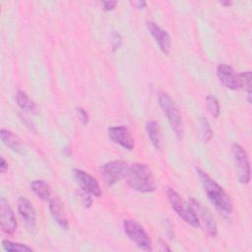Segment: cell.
I'll list each match as a JSON object with an SVG mask.
<instances>
[{"instance_id":"7c38bea8","label":"cell","mask_w":252,"mask_h":252,"mask_svg":"<svg viewBox=\"0 0 252 252\" xmlns=\"http://www.w3.org/2000/svg\"><path fill=\"white\" fill-rule=\"evenodd\" d=\"M1 229L8 235H13L17 229V220L11 206L4 197L0 199Z\"/></svg>"},{"instance_id":"f1b7e54d","label":"cell","mask_w":252,"mask_h":252,"mask_svg":"<svg viewBox=\"0 0 252 252\" xmlns=\"http://www.w3.org/2000/svg\"><path fill=\"white\" fill-rule=\"evenodd\" d=\"M131 4H132L135 8L139 9V10L144 9V8H146V6H147V2H146V1H134V2H131Z\"/></svg>"},{"instance_id":"4fadbf2b","label":"cell","mask_w":252,"mask_h":252,"mask_svg":"<svg viewBox=\"0 0 252 252\" xmlns=\"http://www.w3.org/2000/svg\"><path fill=\"white\" fill-rule=\"evenodd\" d=\"M146 26L149 32L152 34V36L158 43L160 51L165 55L169 54L171 49V38L168 32L153 21H148L146 23Z\"/></svg>"},{"instance_id":"7a4b0ae2","label":"cell","mask_w":252,"mask_h":252,"mask_svg":"<svg viewBox=\"0 0 252 252\" xmlns=\"http://www.w3.org/2000/svg\"><path fill=\"white\" fill-rule=\"evenodd\" d=\"M127 184L140 193H152L157 188V183L151 168L142 162L132 163L126 173Z\"/></svg>"},{"instance_id":"484cf974","label":"cell","mask_w":252,"mask_h":252,"mask_svg":"<svg viewBox=\"0 0 252 252\" xmlns=\"http://www.w3.org/2000/svg\"><path fill=\"white\" fill-rule=\"evenodd\" d=\"M77 114H78V117L80 118V120L82 121L83 124H85V125L88 124L89 119H90V115L87 112V110H85L82 107H79V108H77Z\"/></svg>"},{"instance_id":"d4e9b609","label":"cell","mask_w":252,"mask_h":252,"mask_svg":"<svg viewBox=\"0 0 252 252\" xmlns=\"http://www.w3.org/2000/svg\"><path fill=\"white\" fill-rule=\"evenodd\" d=\"M79 196H80V200H81V203L82 205L85 207V208H90L93 204V200L91 198V194H89L88 192H85V191H80L79 192Z\"/></svg>"},{"instance_id":"5b68a950","label":"cell","mask_w":252,"mask_h":252,"mask_svg":"<svg viewBox=\"0 0 252 252\" xmlns=\"http://www.w3.org/2000/svg\"><path fill=\"white\" fill-rule=\"evenodd\" d=\"M123 230L128 238L140 249L145 251L153 250V243L150 235L144 227L136 220L125 219L122 222Z\"/></svg>"},{"instance_id":"9a60e30c","label":"cell","mask_w":252,"mask_h":252,"mask_svg":"<svg viewBox=\"0 0 252 252\" xmlns=\"http://www.w3.org/2000/svg\"><path fill=\"white\" fill-rule=\"evenodd\" d=\"M0 138L2 143L13 152L20 155L26 154V147L24 142L12 131L2 128L0 131Z\"/></svg>"},{"instance_id":"9c48e42d","label":"cell","mask_w":252,"mask_h":252,"mask_svg":"<svg viewBox=\"0 0 252 252\" xmlns=\"http://www.w3.org/2000/svg\"><path fill=\"white\" fill-rule=\"evenodd\" d=\"M73 176L83 191L88 192L89 194H91L94 197H97V198L101 196L102 191H101V188H100L97 180L93 175H91L89 172H87L83 169L74 168Z\"/></svg>"},{"instance_id":"ffe728a7","label":"cell","mask_w":252,"mask_h":252,"mask_svg":"<svg viewBox=\"0 0 252 252\" xmlns=\"http://www.w3.org/2000/svg\"><path fill=\"white\" fill-rule=\"evenodd\" d=\"M239 75V81H240V89H244L247 93V100L249 103H251L252 99V79H251V72L245 71L238 74Z\"/></svg>"},{"instance_id":"83f0119b","label":"cell","mask_w":252,"mask_h":252,"mask_svg":"<svg viewBox=\"0 0 252 252\" xmlns=\"http://www.w3.org/2000/svg\"><path fill=\"white\" fill-rule=\"evenodd\" d=\"M8 167H9V164L8 162L6 161V159L1 157V161H0V172L1 173H5L7 170H8Z\"/></svg>"},{"instance_id":"cb8c5ba5","label":"cell","mask_w":252,"mask_h":252,"mask_svg":"<svg viewBox=\"0 0 252 252\" xmlns=\"http://www.w3.org/2000/svg\"><path fill=\"white\" fill-rule=\"evenodd\" d=\"M110 43H111V50L112 52H115L116 50H118L122 43H123V38L121 36V34L118 32H113L111 33V37H110Z\"/></svg>"},{"instance_id":"30bf717a","label":"cell","mask_w":252,"mask_h":252,"mask_svg":"<svg viewBox=\"0 0 252 252\" xmlns=\"http://www.w3.org/2000/svg\"><path fill=\"white\" fill-rule=\"evenodd\" d=\"M18 212L27 229L33 232L36 227V212L32 203L26 197L18 199Z\"/></svg>"},{"instance_id":"4316f807","label":"cell","mask_w":252,"mask_h":252,"mask_svg":"<svg viewBox=\"0 0 252 252\" xmlns=\"http://www.w3.org/2000/svg\"><path fill=\"white\" fill-rule=\"evenodd\" d=\"M101 5H102V9L104 10V11H106V12H109V11H112L114 8H115V6L117 5V2L116 1H102L101 2Z\"/></svg>"},{"instance_id":"603a6c76","label":"cell","mask_w":252,"mask_h":252,"mask_svg":"<svg viewBox=\"0 0 252 252\" xmlns=\"http://www.w3.org/2000/svg\"><path fill=\"white\" fill-rule=\"evenodd\" d=\"M206 104H207V108H208L210 114L214 118H218L220 116V106L218 98L212 94H208L206 96Z\"/></svg>"},{"instance_id":"3957f363","label":"cell","mask_w":252,"mask_h":252,"mask_svg":"<svg viewBox=\"0 0 252 252\" xmlns=\"http://www.w3.org/2000/svg\"><path fill=\"white\" fill-rule=\"evenodd\" d=\"M166 195L173 211L188 224L193 227H200L201 223L192 206L172 188H167Z\"/></svg>"},{"instance_id":"8fae6325","label":"cell","mask_w":252,"mask_h":252,"mask_svg":"<svg viewBox=\"0 0 252 252\" xmlns=\"http://www.w3.org/2000/svg\"><path fill=\"white\" fill-rule=\"evenodd\" d=\"M107 135L112 142L119 145L125 150L132 151L135 147L133 136L126 126L119 125L109 127L107 129Z\"/></svg>"},{"instance_id":"2e32d148","label":"cell","mask_w":252,"mask_h":252,"mask_svg":"<svg viewBox=\"0 0 252 252\" xmlns=\"http://www.w3.org/2000/svg\"><path fill=\"white\" fill-rule=\"evenodd\" d=\"M49 212L53 220L56 221V223L63 229L69 228V221L65 213V210L63 208L62 203L57 198H51L49 201Z\"/></svg>"},{"instance_id":"7402d4cb","label":"cell","mask_w":252,"mask_h":252,"mask_svg":"<svg viewBox=\"0 0 252 252\" xmlns=\"http://www.w3.org/2000/svg\"><path fill=\"white\" fill-rule=\"evenodd\" d=\"M199 137L204 143H208L213 138V130L209 121L201 117L199 120Z\"/></svg>"},{"instance_id":"44dd1931","label":"cell","mask_w":252,"mask_h":252,"mask_svg":"<svg viewBox=\"0 0 252 252\" xmlns=\"http://www.w3.org/2000/svg\"><path fill=\"white\" fill-rule=\"evenodd\" d=\"M2 247L7 252H31L32 248L19 242H13L8 239L2 240Z\"/></svg>"},{"instance_id":"d6986e66","label":"cell","mask_w":252,"mask_h":252,"mask_svg":"<svg viewBox=\"0 0 252 252\" xmlns=\"http://www.w3.org/2000/svg\"><path fill=\"white\" fill-rule=\"evenodd\" d=\"M30 187L32 189V191L41 200L43 201H49L51 199V188L49 186V184L42 180V179H36V180H32L30 183Z\"/></svg>"},{"instance_id":"277c9868","label":"cell","mask_w":252,"mask_h":252,"mask_svg":"<svg viewBox=\"0 0 252 252\" xmlns=\"http://www.w3.org/2000/svg\"><path fill=\"white\" fill-rule=\"evenodd\" d=\"M158 103L175 136L178 139L181 138L183 134V122L177 105L165 92H159Z\"/></svg>"},{"instance_id":"8992f818","label":"cell","mask_w":252,"mask_h":252,"mask_svg":"<svg viewBox=\"0 0 252 252\" xmlns=\"http://www.w3.org/2000/svg\"><path fill=\"white\" fill-rule=\"evenodd\" d=\"M128 167V163L122 159L111 160L100 166L99 173L107 186H113L126 176Z\"/></svg>"},{"instance_id":"5bb4252c","label":"cell","mask_w":252,"mask_h":252,"mask_svg":"<svg viewBox=\"0 0 252 252\" xmlns=\"http://www.w3.org/2000/svg\"><path fill=\"white\" fill-rule=\"evenodd\" d=\"M217 75L220 82L225 88L232 91L240 89L239 75L231 66L227 64H219L217 67Z\"/></svg>"},{"instance_id":"52a82bcc","label":"cell","mask_w":252,"mask_h":252,"mask_svg":"<svg viewBox=\"0 0 252 252\" xmlns=\"http://www.w3.org/2000/svg\"><path fill=\"white\" fill-rule=\"evenodd\" d=\"M231 154L234 165L237 171V179L242 184H248L250 182L251 170L248 155L244 148L239 144L231 145Z\"/></svg>"},{"instance_id":"e0dca14e","label":"cell","mask_w":252,"mask_h":252,"mask_svg":"<svg viewBox=\"0 0 252 252\" xmlns=\"http://www.w3.org/2000/svg\"><path fill=\"white\" fill-rule=\"evenodd\" d=\"M16 101L18 106L25 112L36 114L38 112L37 104L27 94L26 92L19 90L16 94Z\"/></svg>"},{"instance_id":"f546056e","label":"cell","mask_w":252,"mask_h":252,"mask_svg":"<svg viewBox=\"0 0 252 252\" xmlns=\"http://www.w3.org/2000/svg\"><path fill=\"white\" fill-rule=\"evenodd\" d=\"M220 4H221L222 6L227 7V6H230V5L232 4V2H231V1H220Z\"/></svg>"},{"instance_id":"ba28073f","label":"cell","mask_w":252,"mask_h":252,"mask_svg":"<svg viewBox=\"0 0 252 252\" xmlns=\"http://www.w3.org/2000/svg\"><path fill=\"white\" fill-rule=\"evenodd\" d=\"M188 203L192 206L194 209L196 215L198 216V219L200 220V223L202 222L206 232L211 237H217L218 236V225L215 220L214 216L210 212V210L206 207H204L198 200L194 198H189Z\"/></svg>"},{"instance_id":"ac0fdd59","label":"cell","mask_w":252,"mask_h":252,"mask_svg":"<svg viewBox=\"0 0 252 252\" xmlns=\"http://www.w3.org/2000/svg\"><path fill=\"white\" fill-rule=\"evenodd\" d=\"M146 131L153 146L157 150H160L162 147V138L158 123L155 120L148 121L146 124Z\"/></svg>"},{"instance_id":"6da1fadb","label":"cell","mask_w":252,"mask_h":252,"mask_svg":"<svg viewBox=\"0 0 252 252\" xmlns=\"http://www.w3.org/2000/svg\"><path fill=\"white\" fill-rule=\"evenodd\" d=\"M204 191L215 209L223 217H229L233 211V205L229 195L224 189L201 168H196Z\"/></svg>"}]
</instances>
